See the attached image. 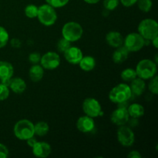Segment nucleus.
Here are the masks:
<instances>
[{
    "label": "nucleus",
    "mask_w": 158,
    "mask_h": 158,
    "mask_svg": "<svg viewBox=\"0 0 158 158\" xmlns=\"http://www.w3.org/2000/svg\"><path fill=\"white\" fill-rule=\"evenodd\" d=\"M9 42V34L6 28L0 26V49H2Z\"/></svg>",
    "instance_id": "obj_27"
},
{
    "label": "nucleus",
    "mask_w": 158,
    "mask_h": 158,
    "mask_svg": "<svg viewBox=\"0 0 158 158\" xmlns=\"http://www.w3.org/2000/svg\"><path fill=\"white\" fill-rule=\"evenodd\" d=\"M127 109L128 114H129L131 118L139 119L143 117L145 114L144 107L140 103H132V104L129 105Z\"/></svg>",
    "instance_id": "obj_22"
},
{
    "label": "nucleus",
    "mask_w": 158,
    "mask_h": 158,
    "mask_svg": "<svg viewBox=\"0 0 158 158\" xmlns=\"http://www.w3.org/2000/svg\"><path fill=\"white\" fill-rule=\"evenodd\" d=\"M29 79L34 83L43 80L44 77V69L40 64H32L29 69Z\"/></svg>",
    "instance_id": "obj_20"
},
{
    "label": "nucleus",
    "mask_w": 158,
    "mask_h": 158,
    "mask_svg": "<svg viewBox=\"0 0 158 158\" xmlns=\"http://www.w3.org/2000/svg\"><path fill=\"white\" fill-rule=\"evenodd\" d=\"M76 126L80 132L83 133V134H88V133H91L95 129L96 124L94 118L87 115H84L79 117L77 123H76Z\"/></svg>",
    "instance_id": "obj_12"
},
{
    "label": "nucleus",
    "mask_w": 158,
    "mask_h": 158,
    "mask_svg": "<svg viewBox=\"0 0 158 158\" xmlns=\"http://www.w3.org/2000/svg\"><path fill=\"white\" fill-rule=\"evenodd\" d=\"M149 91L154 95H157L158 94V77L157 75L154 76L153 78L150 79L149 84H148Z\"/></svg>",
    "instance_id": "obj_30"
},
{
    "label": "nucleus",
    "mask_w": 158,
    "mask_h": 158,
    "mask_svg": "<svg viewBox=\"0 0 158 158\" xmlns=\"http://www.w3.org/2000/svg\"><path fill=\"white\" fill-rule=\"evenodd\" d=\"M130 52L123 46L116 48L112 55V60L116 64L124 63L129 57Z\"/></svg>",
    "instance_id": "obj_18"
},
{
    "label": "nucleus",
    "mask_w": 158,
    "mask_h": 158,
    "mask_svg": "<svg viewBox=\"0 0 158 158\" xmlns=\"http://www.w3.org/2000/svg\"><path fill=\"white\" fill-rule=\"evenodd\" d=\"M137 4L141 12L148 13L152 9L153 2L152 0H138Z\"/></svg>",
    "instance_id": "obj_26"
},
{
    "label": "nucleus",
    "mask_w": 158,
    "mask_h": 158,
    "mask_svg": "<svg viewBox=\"0 0 158 158\" xmlns=\"http://www.w3.org/2000/svg\"><path fill=\"white\" fill-rule=\"evenodd\" d=\"M132 96L133 94L129 85L122 83L114 86L110 89L108 97L112 103L120 105L127 103Z\"/></svg>",
    "instance_id": "obj_1"
},
{
    "label": "nucleus",
    "mask_w": 158,
    "mask_h": 158,
    "mask_svg": "<svg viewBox=\"0 0 158 158\" xmlns=\"http://www.w3.org/2000/svg\"><path fill=\"white\" fill-rule=\"evenodd\" d=\"M78 65L84 72H90L95 69L97 62L95 58L91 56H83Z\"/></svg>",
    "instance_id": "obj_21"
},
{
    "label": "nucleus",
    "mask_w": 158,
    "mask_h": 158,
    "mask_svg": "<svg viewBox=\"0 0 158 158\" xmlns=\"http://www.w3.org/2000/svg\"><path fill=\"white\" fill-rule=\"evenodd\" d=\"M105 40H106V43L110 47L116 49V48L123 46V36L120 32L110 31L108 33H106Z\"/></svg>",
    "instance_id": "obj_15"
},
{
    "label": "nucleus",
    "mask_w": 158,
    "mask_h": 158,
    "mask_svg": "<svg viewBox=\"0 0 158 158\" xmlns=\"http://www.w3.org/2000/svg\"><path fill=\"white\" fill-rule=\"evenodd\" d=\"M137 1L138 0H120V3H121L122 6H123L124 7L129 8L137 4Z\"/></svg>",
    "instance_id": "obj_35"
},
{
    "label": "nucleus",
    "mask_w": 158,
    "mask_h": 158,
    "mask_svg": "<svg viewBox=\"0 0 158 158\" xmlns=\"http://www.w3.org/2000/svg\"><path fill=\"white\" fill-rule=\"evenodd\" d=\"M29 61L32 64H38L40 62V59H41V55L40 52H32L29 55Z\"/></svg>",
    "instance_id": "obj_33"
},
{
    "label": "nucleus",
    "mask_w": 158,
    "mask_h": 158,
    "mask_svg": "<svg viewBox=\"0 0 158 158\" xmlns=\"http://www.w3.org/2000/svg\"><path fill=\"white\" fill-rule=\"evenodd\" d=\"M130 116L128 114L127 106H123L122 104L120 106L114 110L110 115V121L116 126H123L126 125L130 120Z\"/></svg>",
    "instance_id": "obj_11"
},
{
    "label": "nucleus",
    "mask_w": 158,
    "mask_h": 158,
    "mask_svg": "<svg viewBox=\"0 0 158 158\" xmlns=\"http://www.w3.org/2000/svg\"><path fill=\"white\" fill-rule=\"evenodd\" d=\"M65 60L73 65H78L83 56V52L81 49L77 46H71L69 49L63 52Z\"/></svg>",
    "instance_id": "obj_13"
},
{
    "label": "nucleus",
    "mask_w": 158,
    "mask_h": 158,
    "mask_svg": "<svg viewBox=\"0 0 158 158\" xmlns=\"http://www.w3.org/2000/svg\"><path fill=\"white\" fill-rule=\"evenodd\" d=\"M26 143H27L28 146L30 147V148H32V147L34 146V144H35V143H36V142L38 141V140H36V138H35V136H33V137H30V138H29V139H28V140H26Z\"/></svg>",
    "instance_id": "obj_38"
},
{
    "label": "nucleus",
    "mask_w": 158,
    "mask_h": 158,
    "mask_svg": "<svg viewBox=\"0 0 158 158\" xmlns=\"http://www.w3.org/2000/svg\"><path fill=\"white\" fill-rule=\"evenodd\" d=\"M32 152L35 157L46 158L50 155L52 152V148L47 142L37 141L32 148Z\"/></svg>",
    "instance_id": "obj_14"
},
{
    "label": "nucleus",
    "mask_w": 158,
    "mask_h": 158,
    "mask_svg": "<svg viewBox=\"0 0 158 158\" xmlns=\"http://www.w3.org/2000/svg\"><path fill=\"white\" fill-rule=\"evenodd\" d=\"M127 157H129V158H141L142 155L138 151L134 150V151H131V152L127 154Z\"/></svg>",
    "instance_id": "obj_37"
},
{
    "label": "nucleus",
    "mask_w": 158,
    "mask_h": 158,
    "mask_svg": "<svg viewBox=\"0 0 158 158\" xmlns=\"http://www.w3.org/2000/svg\"><path fill=\"white\" fill-rule=\"evenodd\" d=\"M120 77L122 80L125 82H131L137 77V73L135 69L133 68H126L123 70H122L120 73Z\"/></svg>",
    "instance_id": "obj_24"
},
{
    "label": "nucleus",
    "mask_w": 158,
    "mask_h": 158,
    "mask_svg": "<svg viewBox=\"0 0 158 158\" xmlns=\"http://www.w3.org/2000/svg\"><path fill=\"white\" fill-rule=\"evenodd\" d=\"M9 88L14 94H21L26 91L27 84L21 77H12L9 82Z\"/></svg>",
    "instance_id": "obj_16"
},
{
    "label": "nucleus",
    "mask_w": 158,
    "mask_h": 158,
    "mask_svg": "<svg viewBox=\"0 0 158 158\" xmlns=\"http://www.w3.org/2000/svg\"><path fill=\"white\" fill-rule=\"evenodd\" d=\"M40 63L44 69L53 70V69H57L60 66L61 59H60L58 52L49 51L41 56Z\"/></svg>",
    "instance_id": "obj_10"
},
{
    "label": "nucleus",
    "mask_w": 158,
    "mask_h": 158,
    "mask_svg": "<svg viewBox=\"0 0 158 158\" xmlns=\"http://www.w3.org/2000/svg\"><path fill=\"white\" fill-rule=\"evenodd\" d=\"M82 109L85 115H87L93 118H97L103 115L101 104L99 100L94 97H88L85 99L82 104Z\"/></svg>",
    "instance_id": "obj_8"
},
{
    "label": "nucleus",
    "mask_w": 158,
    "mask_h": 158,
    "mask_svg": "<svg viewBox=\"0 0 158 158\" xmlns=\"http://www.w3.org/2000/svg\"><path fill=\"white\" fill-rule=\"evenodd\" d=\"M36 18L42 25L49 27L56 23L58 15L55 8L46 3L38 6V14Z\"/></svg>",
    "instance_id": "obj_4"
},
{
    "label": "nucleus",
    "mask_w": 158,
    "mask_h": 158,
    "mask_svg": "<svg viewBox=\"0 0 158 158\" xmlns=\"http://www.w3.org/2000/svg\"><path fill=\"white\" fill-rule=\"evenodd\" d=\"M120 4V0H103V5L104 9L111 12L114 11L118 7Z\"/></svg>",
    "instance_id": "obj_29"
},
{
    "label": "nucleus",
    "mask_w": 158,
    "mask_h": 158,
    "mask_svg": "<svg viewBox=\"0 0 158 158\" xmlns=\"http://www.w3.org/2000/svg\"><path fill=\"white\" fill-rule=\"evenodd\" d=\"M129 86L131 87L132 94L135 96H141L145 92L147 87L145 80L139 77H137L132 80L131 82V85Z\"/></svg>",
    "instance_id": "obj_19"
},
{
    "label": "nucleus",
    "mask_w": 158,
    "mask_h": 158,
    "mask_svg": "<svg viewBox=\"0 0 158 158\" xmlns=\"http://www.w3.org/2000/svg\"><path fill=\"white\" fill-rule=\"evenodd\" d=\"M117 137L119 143L124 148H131L135 142L134 131L126 125L119 127L117 131Z\"/></svg>",
    "instance_id": "obj_9"
},
{
    "label": "nucleus",
    "mask_w": 158,
    "mask_h": 158,
    "mask_svg": "<svg viewBox=\"0 0 158 158\" xmlns=\"http://www.w3.org/2000/svg\"><path fill=\"white\" fill-rule=\"evenodd\" d=\"M137 32L145 40H151L158 36V24L155 19H144L139 23Z\"/></svg>",
    "instance_id": "obj_6"
},
{
    "label": "nucleus",
    "mask_w": 158,
    "mask_h": 158,
    "mask_svg": "<svg viewBox=\"0 0 158 158\" xmlns=\"http://www.w3.org/2000/svg\"><path fill=\"white\" fill-rule=\"evenodd\" d=\"M9 94H10V89L9 86L0 82V101L7 100L9 97Z\"/></svg>",
    "instance_id": "obj_32"
},
{
    "label": "nucleus",
    "mask_w": 158,
    "mask_h": 158,
    "mask_svg": "<svg viewBox=\"0 0 158 158\" xmlns=\"http://www.w3.org/2000/svg\"><path fill=\"white\" fill-rule=\"evenodd\" d=\"M151 43H152L153 46H154L155 49H157V47H158V36L153 39V40H151Z\"/></svg>",
    "instance_id": "obj_39"
},
{
    "label": "nucleus",
    "mask_w": 158,
    "mask_h": 158,
    "mask_svg": "<svg viewBox=\"0 0 158 158\" xmlns=\"http://www.w3.org/2000/svg\"><path fill=\"white\" fill-rule=\"evenodd\" d=\"M71 46V43L69 42L68 40H66V39L63 38L59 40V41L57 42L56 44V48L57 50H58L59 52H61V53H63L65 51L67 50L69 47Z\"/></svg>",
    "instance_id": "obj_28"
},
{
    "label": "nucleus",
    "mask_w": 158,
    "mask_h": 158,
    "mask_svg": "<svg viewBox=\"0 0 158 158\" xmlns=\"http://www.w3.org/2000/svg\"><path fill=\"white\" fill-rule=\"evenodd\" d=\"M123 46L130 52H138L144 47L145 40L138 32H131L123 38Z\"/></svg>",
    "instance_id": "obj_7"
},
{
    "label": "nucleus",
    "mask_w": 158,
    "mask_h": 158,
    "mask_svg": "<svg viewBox=\"0 0 158 158\" xmlns=\"http://www.w3.org/2000/svg\"><path fill=\"white\" fill-rule=\"evenodd\" d=\"M62 37L69 42L75 43L82 38L83 35V26L75 21L67 22L63 25L61 30Z\"/></svg>",
    "instance_id": "obj_5"
},
{
    "label": "nucleus",
    "mask_w": 158,
    "mask_h": 158,
    "mask_svg": "<svg viewBox=\"0 0 158 158\" xmlns=\"http://www.w3.org/2000/svg\"><path fill=\"white\" fill-rule=\"evenodd\" d=\"M14 75V67L7 61H0V81L9 80Z\"/></svg>",
    "instance_id": "obj_17"
},
{
    "label": "nucleus",
    "mask_w": 158,
    "mask_h": 158,
    "mask_svg": "<svg viewBox=\"0 0 158 158\" xmlns=\"http://www.w3.org/2000/svg\"><path fill=\"white\" fill-rule=\"evenodd\" d=\"M13 134L17 139L26 141L35 136L34 123L28 119H21L14 125Z\"/></svg>",
    "instance_id": "obj_2"
},
{
    "label": "nucleus",
    "mask_w": 158,
    "mask_h": 158,
    "mask_svg": "<svg viewBox=\"0 0 158 158\" xmlns=\"http://www.w3.org/2000/svg\"><path fill=\"white\" fill-rule=\"evenodd\" d=\"M45 1H46V3L55 9H60L66 6L69 3V0H45Z\"/></svg>",
    "instance_id": "obj_31"
},
{
    "label": "nucleus",
    "mask_w": 158,
    "mask_h": 158,
    "mask_svg": "<svg viewBox=\"0 0 158 158\" xmlns=\"http://www.w3.org/2000/svg\"><path fill=\"white\" fill-rule=\"evenodd\" d=\"M86 3L89 5H94V4H97V3L100 2L101 0H83Z\"/></svg>",
    "instance_id": "obj_40"
},
{
    "label": "nucleus",
    "mask_w": 158,
    "mask_h": 158,
    "mask_svg": "<svg viewBox=\"0 0 158 158\" xmlns=\"http://www.w3.org/2000/svg\"><path fill=\"white\" fill-rule=\"evenodd\" d=\"M34 131H35V135L38 137H44L49 133V126L46 122L39 121L34 124Z\"/></svg>",
    "instance_id": "obj_23"
},
{
    "label": "nucleus",
    "mask_w": 158,
    "mask_h": 158,
    "mask_svg": "<svg viewBox=\"0 0 158 158\" xmlns=\"http://www.w3.org/2000/svg\"><path fill=\"white\" fill-rule=\"evenodd\" d=\"M9 41H10V45L12 46V47L16 48V49H19V48L21 47L22 42L21 40H19V39L13 38L11 40H9Z\"/></svg>",
    "instance_id": "obj_36"
},
{
    "label": "nucleus",
    "mask_w": 158,
    "mask_h": 158,
    "mask_svg": "<svg viewBox=\"0 0 158 158\" xmlns=\"http://www.w3.org/2000/svg\"><path fill=\"white\" fill-rule=\"evenodd\" d=\"M9 151L7 147L0 143V158H6L9 157Z\"/></svg>",
    "instance_id": "obj_34"
},
{
    "label": "nucleus",
    "mask_w": 158,
    "mask_h": 158,
    "mask_svg": "<svg viewBox=\"0 0 158 158\" xmlns=\"http://www.w3.org/2000/svg\"><path fill=\"white\" fill-rule=\"evenodd\" d=\"M24 13L27 18L35 19L38 14V6L34 4H29L26 6L24 9Z\"/></svg>",
    "instance_id": "obj_25"
},
{
    "label": "nucleus",
    "mask_w": 158,
    "mask_h": 158,
    "mask_svg": "<svg viewBox=\"0 0 158 158\" xmlns=\"http://www.w3.org/2000/svg\"><path fill=\"white\" fill-rule=\"evenodd\" d=\"M137 77L148 80L157 75V63L150 59H143L138 62L135 68Z\"/></svg>",
    "instance_id": "obj_3"
}]
</instances>
